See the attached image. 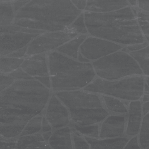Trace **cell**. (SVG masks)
Listing matches in <instances>:
<instances>
[{"mask_svg":"<svg viewBox=\"0 0 149 149\" xmlns=\"http://www.w3.org/2000/svg\"><path fill=\"white\" fill-rule=\"evenodd\" d=\"M93 34L125 45L144 42V38L129 7L95 17Z\"/></svg>","mask_w":149,"mask_h":149,"instance_id":"6da1fadb","label":"cell"},{"mask_svg":"<svg viewBox=\"0 0 149 149\" xmlns=\"http://www.w3.org/2000/svg\"><path fill=\"white\" fill-rule=\"evenodd\" d=\"M49 63L52 87L55 91L82 88L95 75L91 64L78 62L57 52L50 55Z\"/></svg>","mask_w":149,"mask_h":149,"instance_id":"7a4b0ae2","label":"cell"},{"mask_svg":"<svg viewBox=\"0 0 149 149\" xmlns=\"http://www.w3.org/2000/svg\"><path fill=\"white\" fill-rule=\"evenodd\" d=\"M47 87L34 79H19L1 93V107L19 109L37 115L47 102Z\"/></svg>","mask_w":149,"mask_h":149,"instance_id":"3957f363","label":"cell"},{"mask_svg":"<svg viewBox=\"0 0 149 149\" xmlns=\"http://www.w3.org/2000/svg\"><path fill=\"white\" fill-rule=\"evenodd\" d=\"M93 67L97 76L109 81L143 74L137 62L123 51H117L100 58L93 62Z\"/></svg>","mask_w":149,"mask_h":149,"instance_id":"277c9868","label":"cell"},{"mask_svg":"<svg viewBox=\"0 0 149 149\" xmlns=\"http://www.w3.org/2000/svg\"><path fill=\"white\" fill-rule=\"evenodd\" d=\"M145 80L141 76L123 79L114 81L97 79L84 90L102 93L123 100H139L144 94Z\"/></svg>","mask_w":149,"mask_h":149,"instance_id":"5b68a950","label":"cell"},{"mask_svg":"<svg viewBox=\"0 0 149 149\" xmlns=\"http://www.w3.org/2000/svg\"><path fill=\"white\" fill-rule=\"evenodd\" d=\"M56 95L70 109L102 107L100 98L93 94L73 91L58 92Z\"/></svg>","mask_w":149,"mask_h":149,"instance_id":"8992f818","label":"cell"},{"mask_svg":"<svg viewBox=\"0 0 149 149\" xmlns=\"http://www.w3.org/2000/svg\"><path fill=\"white\" fill-rule=\"evenodd\" d=\"M122 48L120 45L109 41L91 38L81 46V51L88 59L95 60L119 51Z\"/></svg>","mask_w":149,"mask_h":149,"instance_id":"52a82bcc","label":"cell"},{"mask_svg":"<svg viewBox=\"0 0 149 149\" xmlns=\"http://www.w3.org/2000/svg\"><path fill=\"white\" fill-rule=\"evenodd\" d=\"M72 119L81 126H88L104 120L109 113L102 107L70 109Z\"/></svg>","mask_w":149,"mask_h":149,"instance_id":"ba28073f","label":"cell"},{"mask_svg":"<svg viewBox=\"0 0 149 149\" xmlns=\"http://www.w3.org/2000/svg\"><path fill=\"white\" fill-rule=\"evenodd\" d=\"M46 117L49 123L54 128L64 127L69 122L68 111L55 95H53L49 102Z\"/></svg>","mask_w":149,"mask_h":149,"instance_id":"9c48e42d","label":"cell"},{"mask_svg":"<svg viewBox=\"0 0 149 149\" xmlns=\"http://www.w3.org/2000/svg\"><path fill=\"white\" fill-rule=\"evenodd\" d=\"M125 119L122 116L110 115L102 124L100 138H116L122 135L125 130Z\"/></svg>","mask_w":149,"mask_h":149,"instance_id":"30bf717a","label":"cell"},{"mask_svg":"<svg viewBox=\"0 0 149 149\" xmlns=\"http://www.w3.org/2000/svg\"><path fill=\"white\" fill-rule=\"evenodd\" d=\"M21 68L36 79L38 77L49 76V71L44 55H36L24 60L21 65Z\"/></svg>","mask_w":149,"mask_h":149,"instance_id":"8fae6325","label":"cell"},{"mask_svg":"<svg viewBox=\"0 0 149 149\" xmlns=\"http://www.w3.org/2000/svg\"><path fill=\"white\" fill-rule=\"evenodd\" d=\"M142 108L139 100L131 101L129 104V118L126 133L127 135L139 134L142 122Z\"/></svg>","mask_w":149,"mask_h":149,"instance_id":"7c38bea8","label":"cell"},{"mask_svg":"<svg viewBox=\"0 0 149 149\" xmlns=\"http://www.w3.org/2000/svg\"><path fill=\"white\" fill-rule=\"evenodd\" d=\"M35 115L19 109L1 107V123L27 124Z\"/></svg>","mask_w":149,"mask_h":149,"instance_id":"4fadbf2b","label":"cell"},{"mask_svg":"<svg viewBox=\"0 0 149 149\" xmlns=\"http://www.w3.org/2000/svg\"><path fill=\"white\" fill-rule=\"evenodd\" d=\"M49 144L52 149H72L71 130L69 127H65L56 131L49 139Z\"/></svg>","mask_w":149,"mask_h":149,"instance_id":"5bb4252c","label":"cell"},{"mask_svg":"<svg viewBox=\"0 0 149 149\" xmlns=\"http://www.w3.org/2000/svg\"><path fill=\"white\" fill-rule=\"evenodd\" d=\"M85 138L92 149H124L129 141L126 138H112L104 140H98L88 136Z\"/></svg>","mask_w":149,"mask_h":149,"instance_id":"9a60e30c","label":"cell"},{"mask_svg":"<svg viewBox=\"0 0 149 149\" xmlns=\"http://www.w3.org/2000/svg\"><path fill=\"white\" fill-rule=\"evenodd\" d=\"M17 149H51L40 134L21 136L17 141Z\"/></svg>","mask_w":149,"mask_h":149,"instance_id":"2e32d148","label":"cell"},{"mask_svg":"<svg viewBox=\"0 0 149 149\" xmlns=\"http://www.w3.org/2000/svg\"><path fill=\"white\" fill-rule=\"evenodd\" d=\"M29 37H6L1 41V55L7 54L24 46L29 40Z\"/></svg>","mask_w":149,"mask_h":149,"instance_id":"e0dca14e","label":"cell"},{"mask_svg":"<svg viewBox=\"0 0 149 149\" xmlns=\"http://www.w3.org/2000/svg\"><path fill=\"white\" fill-rule=\"evenodd\" d=\"M130 54L137 62L144 75L149 76V46L139 51L131 52Z\"/></svg>","mask_w":149,"mask_h":149,"instance_id":"ac0fdd59","label":"cell"},{"mask_svg":"<svg viewBox=\"0 0 149 149\" xmlns=\"http://www.w3.org/2000/svg\"><path fill=\"white\" fill-rule=\"evenodd\" d=\"M95 3L97 9L104 11H115L128 6L127 0H95Z\"/></svg>","mask_w":149,"mask_h":149,"instance_id":"d6986e66","label":"cell"},{"mask_svg":"<svg viewBox=\"0 0 149 149\" xmlns=\"http://www.w3.org/2000/svg\"><path fill=\"white\" fill-rule=\"evenodd\" d=\"M26 124H6L1 123V135L5 137L12 138L20 134Z\"/></svg>","mask_w":149,"mask_h":149,"instance_id":"ffe728a7","label":"cell"},{"mask_svg":"<svg viewBox=\"0 0 149 149\" xmlns=\"http://www.w3.org/2000/svg\"><path fill=\"white\" fill-rule=\"evenodd\" d=\"M139 139L141 148L149 149V112L143 118Z\"/></svg>","mask_w":149,"mask_h":149,"instance_id":"44dd1931","label":"cell"},{"mask_svg":"<svg viewBox=\"0 0 149 149\" xmlns=\"http://www.w3.org/2000/svg\"><path fill=\"white\" fill-rule=\"evenodd\" d=\"M102 97L107 108L110 111L120 113L128 112L127 108L119 98L107 95H103Z\"/></svg>","mask_w":149,"mask_h":149,"instance_id":"7402d4cb","label":"cell"},{"mask_svg":"<svg viewBox=\"0 0 149 149\" xmlns=\"http://www.w3.org/2000/svg\"><path fill=\"white\" fill-rule=\"evenodd\" d=\"M24 59L15 58H2L1 59V72L2 73L13 72L22 64Z\"/></svg>","mask_w":149,"mask_h":149,"instance_id":"603a6c76","label":"cell"},{"mask_svg":"<svg viewBox=\"0 0 149 149\" xmlns=\"http://www.w3.org/2000/svg\"><path fill=\"white\" fill-rule=\"evenodd\" d=\"M42 117L40 116H37L33 117L27 122L26 126L24 128L20 136L27 135L35 134L40 130L42 127Z\"/></svg>","mask_w":149,"mask_h":149,"instance_id":"cb8c5ba5","label":"cell"},{"mask_svg":"<svg viewBox=\"0 0 149 149\" xmlns=\"http://www.w3.org/2000/svg\"><path fill=\"white\" fill-rule=\"evenodd\" d=\"M137 17L139 26L149 42V14L138 12Z\"/></svg>","mask_w":149,"mask_h":149,"instance_id":"d4e9b609","label":"cell"},{"mask_svg":"<svg viewBox=\"0 0 149 149\" xmlns=\"http://www.w3.org/2000/svg\"><path fill=\"white\" fill-rule=\"evenodd\" d=\"M74 127L78 132L85 135L90 136L92 138H98L99 134V128L98 125L88 126L86 127H83L80 125H73Z\"/></svg>","mask_w":149,"mask_h":149,"instance_id":"484cf974","label":"cell"},{"mask_svg":"<svg viewBox=\"0 0 149 149\" xmlns=\"http://www.w3.org/2000/svg\"><path fill=\"white\" fill-rule=\"evenodd\" d=\"M81 42V39L74 40L69 44L60 48L59 50L74 58H77V49L78 46Z\"/></svg>","mask_w":149,"mask_h":149,"instance_id":"4316f807","label":"cell"},{"mask_svg":"<svg viewBox=\"0 0 149 149\" xmlns=\"http://www.w3.org/2000/svg\"><path fill=\"white\" fill-rule=\"evenodd\" d=\"M73 142L76 149H89L90 146L86 140L78 134H73Z\"/></svg>","mask_w":149,"mask_h":149,"instance_id":"83f0119b","label":"cell"},{"mask_svg":"<svg viewBox=\"0 0 149 149\" xmlns=\"http://www.w3.org/2000/svg\"><path fill=\"white\" fill-rule=\"evenodd\" d=\"M9 75L13 78L18 79H34V80H36L34 77L31 76L24 71L22 68H18L15 71L13 72L12 73L10 74Z\"/></svg>","mask_w":149,"mask_h":149,"instance_id":"f1b7e54d","label":"cell"},{"mask_svg":"<svg viewBox=\"0 0 149 149\" xmlns=\"http://www.w3.org/2000/svg\"><path fill=\"white\" fill-rule=\"evenodd\" d=\"M15 81V78L10 75L1 74V91L9 87Z\"/></svg>","mask_w":149,"mask_h":149,"instance_id":"f546056e","label":"cell"},{"mask_svg":"<svg viewBox=\"0 0 149 149\" xmlns=\"http://www.w3.org/2000/svg\"><path fill=\"white\" fill-rule=\"evenodd\" d=\"M124 149H141L139 146V137L135 136L128 141Z\"/></svg>","mask_w":149,"mask_h":149,"instance_id":"4dcf8cb0","label":"cell"},{"mask_svg":"<svg viewBox=\"0 0 149 149\" xmlns=\"http://www.w3.org/2000/svg\"><path fill=\"white\" fill-rule=\"evenodd\" d=\"M148 46V44L147 43L143 42L141 43H138V44L130 45L129 46H128L127 48L128 49V50L131 51V52H134V51H139L141 49L146 47Z\"/></svg>","mask_w":149,"mask_h":149,"instance_id":"1f68e13d","label":"cell"},{"mask_svg":"<svg viewBox=\"0 0 149 149\" xmlns=\"http://www.w3.org/2000/svg\"><path fill=\"white\" fill-rule=\"evenodd\" d=\"M17 143L14 141H1V149H15Z\"/></svg>","mask_w":149,"mask_h":149,"instance_id":"d6a6232c","label":"cell"},{"mask_svg":"<svg viewBox=\"0 0 149 149\" xmlns=\"http://www.w3.org/2000/svg\"><path fill=\"white\" fill-rule=\"evenodd\" d=\"M36 79L45 85L48 88H50V81L49 76L38 77L36 78Z\"/></svg>","mask_w":149,"mask_h":149,"instance_id":"836d02e7","label":"cell"},{"mask_svg":"<svg viewBox=\"0 0 149 149\" xmlns=\"http://www.w3.org/2000/svg\"><path fill=\"white\" fill-rule=\"evenodd\" d=\"M140 8L149 12V0H138Z\"/></svg>","mask_w":149,"mask_h":149,"instance_id":"e575fe53","label":"cell"},{"mask_svg":"<svg viewBox=\"0 0 149 149\" xmlns=\"http://www.w3.org/2000/svg\"><path fill=\"white\" fill-rule=\"evenodd\" d=\"M49 122L46 120L45 118H43L42 122V127L43 132H48L51 131V126L50 125Z\"/></svg>","mask_w":149,"mask_h":149,"instance_id":"d590c367","label":"cell"},{"mask_svg":"<svg viewBox=\"0 0 149 149\" xmlns=\"http://www.w3.org/2000/svg\"><path fill=\"white\" fill-rule=\"evenodd\" d=\"M142 108L143 114V115H146L149 112V101L144 102L143 105H142Z\"/></svg>","mask_w":149,"mask_h":149,"instance_id":"8d00e7d4","label":"cell"},{"mask_svg":"<svg viewBox=\"0 0 149 149\" xmlns=\"http://www.w3.org/2000/svg\"><path fill=\"white\" fill-rule=\"evenodd\" d=\"M26 52V50L25 49L20 51H17L16 52L12 53L10 55V57H21V56H23L25 53Z\"/></svg>","mask_w":149,"mask_h":149,"instance_id":"74e56055","label":"cell"},{"mask_svg":"<svg viewBox=\"0 0 149 149\" xmlns=\"http://www.w3.org/2000/svg\"><path fill=\"white\" fill-rule=\"evenodd\" d=\"M51 135H52V133H51V131H50L46 132L45 133L43 134V137L44 140L46 141L49 140Z\"/></svg>","mask_w":149,"mask_h":149,"instance_id":"f35d334b","label":"cell"},{"mask_svg":"<svg viewBox=\"0 0 149 149\" xmlns=\"http://www.w3.org/2000/svg\"><path fill=\"white\" fill-rule=\"evenodd\" d=\"M144 94H147L149 95V86L145 82L144 88Z\"/></svg>","mask_w":149,"mask_h":149,"instance_id":"ab89813d","label":"cell"},{"mask_svg":"<svg viewBox=\"0 0 149 149\" xmlns=\"http://www.w3.org/2000/svg\"><path fill=\"white\" fill-rule=\"evenodd\" d=\"M142 102H149V95H147V94H143L142 97Z\"/></svg>","mask_w":149,"mask_h":149,"instance_id":"60d3db41","label":"cell"},{"mask_svg":"<svg viewBox=\"0 0 149 149\" xmlns=\"http://www.w3.org/2000/svg\"><path fill=\"white\" fill-rule=\"evenodd\" d=\"M79 59L80 60L81 62H84V63H86V62H89V61L88 60L86 59H85V58H84L81 55V54L79 55Z\"/></svg>","mask_w":149,"mask_h":149,"instance_id":"b9f144b4","label":"cell"},{"mask_svg":"<svg viewBox=\"0 0 149 149\" xmlns=\"http://www.w3.org/2000/svg\"><path fill=\"white\" fill-rule=\"evenodd\" d=\"M129 1L132 5H135L137 0H129Z\"/></svg>","mask_w":149,"mask_h":149,"instance_id":"7bdbcfd3","label":"cell"},{"mask_svg":"<svg viewBox=\"0 0 149 149\" xmlns=\"http://www.w3.org/2000/svg\"><path fill=\"white\" fill-rule=\"evenodd\" d=\"M145 82L149 86V76L146 77V79H145Z\"/></svg>","mask_w":149,"mask_h":149,"instance_id":"ee69618b","label":"cell"}]
</instances>
